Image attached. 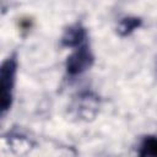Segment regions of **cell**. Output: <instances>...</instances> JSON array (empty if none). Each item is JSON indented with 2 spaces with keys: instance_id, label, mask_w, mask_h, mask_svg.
<instances>
[{
  "instance_id": "obj_1",
  "label": "cell",
  "mask_w": 157,
  "mask_h": 157,
  "mask_svg": "<svg viewBox=\"0 0 157 157\" xmlns=\"http://www.w3.org/2000/svg\"><path fill=\"white\" fill-rule=\"evenodd\" d=\"M16 69H17V61L13 55L7 58L1 65L0 80H1V113L2 114H5L9 110L12 102V91L15 86Z\"/></svg>"
},
{
  "instance_id": "obj_2",
  "label": "cell",
  "mask_w": 157,
  "mask_h": 157,
  "mask_svg": "<svg viewBox=\"0 0 157 157\" xmlns=\"http://www.w3.org/2000/svg\"><path fill=\"white\" fill-rule=\"evenodd\" d=\"M93 64V55L86 43L76 47L75 52L67 58L66 71L69 75H78L91 67Z\"/></svg>"
},
{
  "instance_id": "obj_3",
  "label": "cell",
  "mask_w": 157,
  "mask_h": 157,
  "mask_svg": "<svg viewBox=\"0 0 157 157\" xmlns=\"http://www.w3.org/2000/svg\"><path fill=\"white\" fill-rule=\"evenodd\" d=\"M85 40H86V31L78 23H76L74 26H70L65 31V33L61 38L63 45L64 47H70V48H76L78 45L83 44Z\"/></svg>"
},
{
  "instance_id": "obj_4",
  "label": "cell",
  "mask_w": 157,
  "mask_h": 157,
  "mask_svg": "<svg viewBox=\"0 0 157 157\" xmlns=\"http://www.w3.org/2000/svg\"><path fill=\"white\" fill-rule=\"evenodd\" d=\"M140 26H141V20L139 17H125L120 21L118 32L120 36L125 37V36H129L131 32H134Z\"/></svg>"
},
{
  "instance_id": "obj_5",
  "label": "cell",
  "mask_w": 157,
  "mask_h": 157,
  "mask_svg": "<svg viewBox=\"0 0 157 157\" xmlns=\"http://www.w3.org/2000/svg\"><path fill=\"white\" fill-rule=\"evenodd\" d=\"M140 156H152V157H157V137L156 136H147L144 139L141 146H140V151H139Z\"/></svg>"
}]
</instances>
